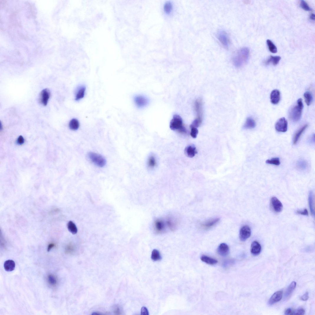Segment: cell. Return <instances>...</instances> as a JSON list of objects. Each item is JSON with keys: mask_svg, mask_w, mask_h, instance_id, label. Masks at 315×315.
Wrapping results in <instances>:
<instances>
[{"mask_svg": "<svg viewBox=\"0 0 315 315\" xmlns=\"http://www.w3.org/2000/svg\"><path fill=\"white\" fill-rule=\"evenodd\" d=\"M249 49L244 47L240 49L235 54L233 58V61L235 66L238 68L242 67L246 63L249 56Z\"/></svg>", "mask_w": 315, "mask_h": 315, "instance_id": "6da1fadb", "label": "cell"}, {"mask_svg": "<svg viewBox=\"0 0 315 315\" xmlns=\"http://www.w3.org/2000/svg\"><path fill=\"white\" fill-rule=\"evenodd\" d=\"M170 127L171 130L178 131L180 133H187V131L184 125L183 120L178 115L174 116L170 123Z\"/></svg>", "mask_w": 315, "mask_h": 315, "instance_id": "7a4b0ae2", "label": "cell"}, {"mask_svg": "<svg viewBox=\"0 0 315 315\" xmlns=\"http://www.w3.org/2000/svg\"><path fill=\"white\" fill-rule=\"evenodd\" d=\"M303 108L302 100L299 99L298 100L296 105L291 108L290 112V118L292 121L296 122L300 120Z\"/></svg>", "mask_w": 315, "mask_h": 315, "instance_id": "3957f363", "label": "cell"}, {"mask_svg": "<svg viewBox=\"0 0 315 315\" xmlns=\"http://www.w3.org/2000/svg\"><path fill=\"white\" fill-rule=\"evenodd\" d=\"M88 156L90 160L97 166L102 167L106 164V160L99 154L90 152L88 153Z\"/></svg>", "mask_w": 315, "mask_h": 315, "instance_id": "277c9868", "label": "cell"}, {"mask_svg": "<svg viewBox=\"0 0 315 315\" xmlns=\"http://www.w3.org/2000/svg\"><path fill=\"white\" fill-rule=\"evenodd\" d=\"M288 127L287 121L284 117L280 118L275 125L276 129L279 132H286L287 131Z\"/></svg>", "mask_w": 315, "mask_h": 315, "instance_id": "5b68a950", "label": "cell"}, {"mask_svg": "<svg viewBox=\"0 0 315 315\" xmlns=\"http://www.w3.org/2000/svg\"><path fill=\"white\" fill-rule=\"evenodd\" d=\"M50 96V93L47 89H45L42 91L39 97L40 103L44 106L47 104Z\"/></svg>", "mask_w": 315, "mask_h": 315, "instance_id": "8992f818", "label": "cell"}, {"mask_svg": "<svg viewBox=\"0 0 315 315\" xmlns=\"http://www.w3.org/2000/svg\"><path fill=\"white\" fill-rule=\"evenodd\" d=\"M217 35L218 39L222 44L224 47L227 48L229 45V40L226 32L221 30L218 32Z\"/></svg>", "mask_w": 315, "mask_h": 315, "instance_id": "52a82bcc", "label": "cell"}, {"mask_svg": "<svg viewBox=\"0 0 315 315\" xmlns=\"http://www.w3.org/2000/svg\"><path fill=\"white\" fill-rule=\"evenodd\" d=\"M251 235V229L248 225L243 227L240 229V238L242 241H246L250 237Z\"/></svg>", "mask_w": 315, "mask_h": 315, "instance_id": "ba28073f", "label": "cell"}, {"mask_svg": "<svg viewBox=\"0 0 315 315\" xmlns=\"http://www.w3.org/2000/svg\"><path fill=\"white\" fill-rule=\"evenodd\" d=\"M194 108L197 114L196 119L202 121V103L201 100L198 99L195 101Z\"/></svg>", "mask_w": 315, "mask_h": 315, "instance_id": "9c48e42d", "label": "cell"}, {"mask_svg": "<svg viewBox=\"0 0 315 315\" xmlns=\"http://www.w3.org/2000/svg\"><path fill=\"white\" fill-rule=\"evenodd\" d=\"M271 205L274 211L277 213H280L282 211L283 204L276 197H272L271 200Z\"/></svg>", "mask_w": 315, "mask_h": 315, "instance_id": "30bf717a", "label": "cell"}, {"mask_svg": "<svg viewBox=\"0 0 315 315\" xmlns=\"http://www.w3.org/2000/svg\"><path fill=\"white\" fill-rule=\"evenodd\" d=\"M154 225L155 231L158 234L164 233L166 230V224L162 220L157 219L156 220Z\"/></svg>", "mask_w": 315, "mask_h": 315, "instance_id": "8fae6325", "label": "cell"}, {"mask_svg": "<svg viewBox=\"0 0 315 315\" xmlns=\"http://www.w3.org/2000/svg\"><path fill=\"white\" fill-rule=\"evenodd\" d=\"M134 101L136 106L139 108L145 107L148 102L146 98L141 95L136 96L134 99Z\"/></svg>", "mask_w": 315, "mask_h": 315, "instance_id": "7c38bea8", "label": "cell"}, {"mask_svg": "<svg viewBox=\"0 0 315 315\" xmlns=\"http://www.w3.org/2000/svg\"><path fill=\"white\" fill-rule=\"evenodd\" d=\"M283 293L282 291H277L274 293L269 300V305H271L274 304L281 300L283 297Z\"/></svg>", "mask_w": 315, "mask_h": 315, "instance_id": "4fadbf2b", "label": "cell"}, {"mask_svg": "<svg viewBox=\"0 0 315 315\" xmlns=\"http://www.w3.org/2000/svg\"><path fill=\"white\" fill-rule=\"evenodd\" d=\"M217 251L220 256L225 257L228 255L229 253V248L227 245L225 243L221 244L219 246Z\"/></svg>", "mask_w": 315, "mask_h": 315, "instance_id": "5bb4252c", "label": "cell"}, {"mask_svg": "<svg viewBox=\"0 0 315 315\" xmlns=\"http://www.w3.org/2000/svg\"><path fill=\"white\" fill-rule=\"evenodd\" d=\"M281 99V94L279 91L277 89L273 90L270 95L271 101L272 103L277 104Z\"/></svg>", "mask_w": 315, "mask_h": 315, "instance_id": "9a60e30c", "label": "cell"}, {"mask_svg": "<svg viewBox=\"0 0 315 315\" xmlns=\"http://www.w3.org/2000/svg\"><path fill=\"white\" fill-rule=\"evenodd\" d=\"M261 250L260 244L258 242L255 241L252 243L251 246V253L252 254L256 255L259 254Z\"/></svg>", "mask_w": 315, "mask_h": 315, "instance_id": "2e32d148", "label": "cell"}, {"mask_svg": "<svg viewBox=\"0 0 315 315\" xmlns=\"http://www.w3.org/2000/svg\"><path fill=\"white\" fill-rule=\"evenodd\" d=\"M308 126V125L307 124L305 125L296 133L293 137V144L296 145L297 144L301 136H302Z\"/></svg>", "mask_w": 315, "mask_h": 315, "instance_id": "e0dca14e", "label": "cell"}, {"mask_svg": "<svg viewBox=\"0 0 315 315\" xmlns=\"http://www.w3.org/2000/svg\"><path fill=\"white\" fill-rule=\"evenodd\" d=\"M219 221L220 219L219 218L212 219L202 224L201 226L202 228L205 229H208L216 225Z\"/></svg>", "mask_w": 315, "mask_h": 315, "instance_id": "ac0fdd59", "label": "cell"}, {"mask_svg": "<svg viewBox=\"0 0 315 315\" xmlns=\"http://www.w3.org/2000/svg\"><path fill=\"white\" fill-rule=\"evenodd\" d=\"M86 88L84 86H81L77 89L75 94V99L76 101H79L83 98L85 95Z\"/></svg>", "mask_w": 315, "mask_h": 315, "instance_id": "d6986e66", "label": "cell"}, {"mask_svg": "<svg viewBox=\"0 0 315 315\" xmlns=\"http://www.w3.org/2000/svg\"><path fill=\"white\" fill-rule=\"evenodd\" d=\"M186 155L189 157H194L197 153V149L194 146L190 145L188 146L185 150Z\"/></svg>", "mask_w": 315, "mask_h": 315, "instance_id": "ffe728a7", "label": "cell"}, {"mask_svg": "<svg viewBox=\"0 0 315 315\" xmlns=\"http://www.w3.org/2000/svg\"><path fill=\"white\" fill-rule=\"evenodd\" d=\"M309 200L310 211L312 216H314V197L313 192L310 191L309 193Z\"/></svg>", "mask_w": 315, "mask_h": 315, "instance_id": "44dd1931", "label": "cell"}, {"mask_svg": "<svg viewBox=\"0 0 315 315\" xmlns=\"http://www.w3.org/2000/svg\"><path fill=\"white\" fill-rule=\"evenodd\" d=\"M15 262L11 260L6 261L4 264V269L7 271L10 272L13 271L15 269Z\"/></svg>", "mask_w": 315, "mask_h": 315, "instance_id": "7402d4cb", "label": "cell"}, {"mask_svg": "<svg viewBox=\"0 0 315 315\" xmlns=\"http://www.w3.org/2000/svg\"><path fill=\"white\" fill-rule=\"evenodd\" d=\"M296 286V283L293 281L288 286L286 289L284 294L285 299H288L291 295L293 291L295 289Z\"/></svg>", "mask_w": 315, "mask_h": 315, "instance_id": "603a6c76", "label": "cell"}, {"mask_svg": "<svg viewBox=\"0 0 315 315\" xmlns=\"http://www.w3.org/2000/svg\"><path fill=\"white\" fill-rule=\"evenodd\" d=\"M281 59V57L279 56H271L265 62V64L266 65L271 64L274 65H276L278 64Z\"/></svg>", "mask_w": 315, "mask_h": 315, "instance_id": "cb8c5ba5", "label": "cell"}, {"mask_svg": "<svg viewBox=\"0 0 315 315\" xmlns=\"http://www.w3.org/2000/svg\"><path fill=\"white\" fill-rule=\"evenodd\" d=\"M201 260L202 262L210 265H215L218 263L217 260L215 259L205 255L201 257Z\"/></svg>", "mask_w": 315, "mask_h": 315, "instance_id": "d4e9b609", "label": "cell"}, {"mask_svg": "<svg viewBox=\"0 0 315 315\" xmlns=\"http://www.w3.org/2000/svg\"><path fill=\"white\" fill-rule=\"evenodd\" d=\"M256 126L255 121L251 118H248L244 125V128L245 129H252L254 128Z\"/></svg>", "mask_w": 315, "mask_h": 315, "instance_id": "484cf974", "label": "cell"}, {"mask_svg": "<svg viewBox=\"0 0 315 315\" xmlns=\"http://www.w3.org/2000/svg\"><path fill=\"white\" fill-rule=\"evenodd\" d=\"M80 127V123L77 120L73 118L69 123V127L70 129L73 131L77 130Z\"/></svg>", "mask_w": 315, "mask_h": 315, "instance_id": "4316f807", "label": "cell"}, {"mask_svg": "<svg viewBox=\"0 0 315 315\" xmlns=\"http://www.w3.org/2000/svg\"><path fill=\"white\" fill-rule=\"evenodd\" d=\"M67 227L69 231L72 234L75 235L77 233V228L75 223L72 221H70L68 222Z\"/></svg>", "mask_w": 315, "mask_h": 315, "instance_id": "83f0119b", "label": "cell"}, {"mask_svg": "<svg viewBox=\"0 0 315 315\" xmlns=\"http://www.w3.org/2000/svg\"><path fill=\"white\" fill-rule=\"evenodd\" d=\"M151 258L154 261L160 260L161 258V257L159 251L156 249L154 250L152 253Z\"/></svg>", "mask_w": 315, "mask_h": 315, "instance_id": "f1b7e54d", "label": "cell"}, {"mask_svg": "<svg viewBox=\"0 0 315 315\" xmlns=\"http://www.w3.org/2000/svg\"><path fill=\"white\" fill-rule=\"evenodd\" d=\"M267 42L270 51L272 53H276L277 52V48L273 42L271 40L268 39L267 41Z\"/></svg>", "mask_w": 315, "mask_h": 315, "instance_id": "f546056e", "label": "cell"}, {"mask_svg": "<svg viewBox=\"0 0 315 315\" xmlns=\"http://www.w3.org/2000/svg\"><path fill=\"white\" fill-rule=\"evenodd\" d=\"M305 101L308 106L311 104L313 100V96L311 93L309 92H307L304 94Z\"/></svg>", "mask_w": 315, "mask_h": 315, "instance_id": "4dcf8cb0", "label": "cell"}, {"mask_svg": "<svg viewBox=\"0 0 315 315\" xmlns=\"http://www.w3.org/2000/svg\"><path fill=\"white\" fill-rule=\"evenodd\" d=\"M308 166L307 163L305 161H300L298 162L297 164L298 169L300 170L304 171L307 169Z\"/></svg>", "mask_w": 315, "mask_h": 315, "instance_id": "1f68e13d", "label": "cell"}, {"mask_svg": "<svg viewBox=\"0 0 315 315\" xmlns=\"http://www.w3.org/2000/svg\"><path fill=\"white\" fill-rule=\"evenodd\" d=\"M173 9V5L172 3L170 1H167L166 2L164 6V9L165 12L169 14L172 11Z\"/></svg>", "mask_w": 315, "mask_h": 315, "instance_id": "d6a6232c", "label": "cell"}, {"mask_svg": "<svg viewBox=\"0 0 315 315\" xmlns=\"http://www.w3.org/2000/svg\"><path fill=\"white\" fill-rule=\"evenodd\" d=\"M47 281L52 286H55L57 283V278L52 274H50L48 276Z\"/></svg>", "mask_w": 315, "mask_h": 315, "instance_id": "836d02e7", "label": "cell"}, {"mask_svg": "<svg viewBox=\"0 0 315 315\" xmlns=\"http://www.w3.org/2000/svg\"><path fill=\"white\" fill-rule=\"evenodd\" d=\"M267 164H270L278 166L281 164L280 159L278 158H274L270 159H268L266 161Z\"/></svg>", "mask_w": 315, "mask_h": 315, "instance_id": "e575fe53", "label": "cell"}, {"mask_svg": "<svg viewBox=\"0 0 315 315\" xmlns=\"http://www.w3.org/2000/svg\"><path fill=\"white\" fill-rule=\"evenodd\" d=\"M166 225L171 230H174L176 228L175 223L172 220L169 219L166 222Z\"/></svg>", "mask_w": 315, "mask_h": 315, "instance_id": "d590c367", "label": "cell"}, {"mask_svg": "<svg viewBox=\"0 0 315 315\" xmlns=\"http://www.w3.org/2000/svg\"><path fill=\"white\" fill-rule=\"evenodd\" d=\"M156 164V161L154 157L153 156H151L148 160V165L151 168L155 167Z\"/></svg>", "mask_w": 315, "mask_h": 315, "instance_id": "8d00e7d4", "label": "cell"}, {"mask_svg": "<svg viewBox=\"0 0 315 315\" xmlns=\"http://www.w3.org/2000/svg\"><path fill=\"white\" fill-rule=\"evenodd\" d=\"M300 5L301 7L305 11H310L312 10L307 3L304 0L301 1Z\"/></svg>", "mask_w": 315, "mask_h": 315, "instance_id": "74e56055", "label": "cell"}, {"mask_svg": "<svg viewBox=\"0 0 315 315\" xmlns=\"http://www.w3.org/2000/svg\"><path fill=\"white\" fill-rule=\"evenodd\" d=\"M65 250L67 253H72L74 250V246L72 244H69L66 247Z\"/></svg>", "mask_w": 315, "mask_h": 315, "instance_id": "f35d334b", "label": "cell"}, {"mask_svg": "<svg viewBox=\"0 0 315 315\" xmlns=\"http://www.w3.org/2000/svg\"><path fill=\"white\" fill-rule=\"evenodd\" d=\"M191 135L193 138H195L198 134V130L197 128H191Z\"/></svg>", "mask_w": 315, "mask_h": 315, "instance_id": "ab89813d", "label": "cell"}, {"mask_svg": "<svg viewBox=\"0 0 315 315\" xmlns=\"http://www.w3.org/2000/svg\"><path fill=\"white\" fill-rule=\"evenodd\" d=\"M305 313V311L304 309H300L293 311V315H304Z\"/></svg>", "mask_w": 315, "mask_h": 315, "instance_id": "60d3db41", "label": "cell"}, {"mask_svg": "<svg viewBox=\"0 0 315 315\" xmlns=\"http://www.w3.org/2000/svg\"><path fill=\"white\" fill-rule=\"evenodd\" d=\"M296 213L298 214L304 215H308L309 214H308V212L307 209H305L304 210H298L296 212Z\"/></svg>", "mask_w": 315, "mask_h": 315, "instance_id": "b9f144b4", "label": "cell"}, {"mask_svg": "<svg viewBox=\"0 0 315 315\" xmlns=\"http://www.w3.org/2000/svg\"><path fill=\"white\" fill-rule=\"evenodd\" d=\"M141 315H148L149 312L147 309L145 307H142L141 310Z\"/></svg>", "mask_w": 315, "mask_h": 315, "instance_id": "7bdbcfd3", "label": "cell"}, {"mask_svg": "<svg viewBox=\"0 0 315 315\" xmlns=\"http://www.w3.org/2000/svg\"><path fill=\"white\" fill-rule=\"evenodd\" d=\"M309 293L307 292L303 296L301 297L300 299L303 301H306L309 299Z\"/></svg>", "mask_w": 315, "mask_h": 315, "instance_id": "ee69618b", "label": "cell"}, {"mask_svg": "<svg viewBox=\"0 0 315 315\" xmlns=\"http://www.w3.org/2000/svg\"><path fill=\"white\" fill-rule=\"evenodd\" d=\"M24 142V140L23 137L22 136H20L17 139V143L19 145L23 144Z\"/></svg>", "mask_w": 315, "mask_h": 315, "instance_id": "f6af8a7d", "label": "cell"}, {"mask_svg": "<svg viewBox=\"0 0 315 315\" xmlns=\"http://www.w3.org/2000/svg\"><path fill=\"white\" fill-rule=\"evenodd\" d=\"M293 310L291 309H286L285 311V315H293Z\"/></svg>", "mask_w": 315, "mask_h": 315, "instance_id": "bcb514c9", "label": "cell"}, {"mask_svg": "<svg viewBox=\"0 0 315 315\" xmlns=\"http://www.w3.org/2000/svg\"><path fill=\"white\" fill-rule=\"evenodd\" d=\"M55 244L54 243H52L49 244L47 247V251H50L51 250L55 247Z\"/></svg>", "mask_w": 315, "mask_h": 315, "instance_id": "7dc6e473", "label": "cell"}, {"mask_svg": "<svg viewBox=\"0 0 315 315\" xmlns=\"http://www.w3.org/2000/svg\"><path fill=\"white\" fill-rule=\"evenodd\" d=\"M310 18L312 20H315V15L314 14H312L310 16Z\"/></svg>", "mask_w": 315, "mask_h": 315, "instance_id": "c3c4849f", "label": "cell"}]
</instances>
